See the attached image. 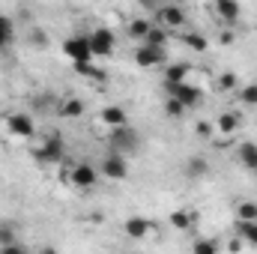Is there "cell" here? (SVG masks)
Listing matches in <instances>:
<instances>
[{"label": "cell", "instance_id": "cell-1", "mask_svg": "<svg viewBox=\"0 0 257 254\" xmlns=\"http://www.w3.org/2000/svg\"><path fill=\"white\" fill-rule=\"evenodd\" d=\"M111 147L123 156H135L138 147H141V138L128 123H123V126H114V132H111Z\"/></svg>", "mask_w": 257, "mask_h": 254}, {"label": "cell", "instance_id": "cell-2", "mask_svg": "<svg viewBox=\"0 0 257 254\" xmlns=\"http://www.w3.org/2000/svg\"><path fill=\"white\" fill-rule=\"evenodd\" d=\"M63 54L72 63H90L93 60V48H90V36H69L63 42Z\"/></svg>", "mask_w": 257, "mask_h": 254}, {"label": "cell", "instance_id": "cell-3", "mask_svg": "<svg viewBox=\"0 0 257 254\" xmlns=\"http://www.w3.org/2000/svg\"><path fill=\"white\" fill-rule=\"evenodd\" d=\"M165 90H168V96H174V99H180L186 108H194L200 99H203V93H200V87H192V84H186V81H177V84H171V81H165Z\"/></svg>", "mask_w": 257, "mask_h": 254}, {"label": "cell", "instance_id": "cell-4", "mask_svg": "<svg viewBox=\"0 0 257 254\" xmlns=\"http://www.w3.org/2000/svg\"><path fill=\"white\" fill-rule=\"evenodd\" d=\"M102 174L108 177V180H126L128 177V156L123 153H111V156H105L102 159Z\"/></svg>", "mask_w": 257, "mask_h": 254}, {"label": "cell", "instance_id": "cell-5", "mask_svg": "<svg viewBox=\"0 0 257 254\" xmlns=\"http://www.w3.org/2000/svg\"><path fill=\"white\" fill-rule=\"evenodd\" d=\"M90 48H93V57H111L114 54V33L108 27H99L90 33Z\"/></svg>", "mask_w": 257, "mask_h": 254}, {"label": "cell", "instance_id": "cell-6", "mask_svg": "<svg viewBox=\"0 0 257 254\" xmlns=\"http://www.w3.org/2000/svg\"><path fill=\"white\" fill-rule=\"evenodd\" d=\"M33 156H36V162H42V165H54V162L63 159V141H60L57 135H51L42 147L33 150Z\"/></svg>", "mask_w": 257, "mask_h": 254}, {"label": "cell", "instance_id": "cell-7", "mask_svg": "<svg viewBox=\"0 0 257 254\" xmlns=\"http://www.w3.org/2000/svg\"><path fill=\"white\" fill-rule=\"evenodd\" d=\"M135 63L141 66V69H153V66H162L165 63V48H156V45H141L138 51H135Z\"/></svg>", "mask_w": 257, "mask_h": 254}, {"label": "cell", "instance_id": "cell-8", "mask_svg": "<svg viewBox=\"0 0 257 254\" xmlns=\"http://www.w3.org/2000/svg\"><path fill=\"white\" fill-rule=\"evenodd\" d=\"M6 126H9V135L12 138H33L36 135V126L27 114H9L6 117Z\"/></svg>", "mask_w": 257, "mask_h": 254}, {"label": "cell", "instance_id": "cell-9", "mask_svg": "<svg viewBox=\"0 0 257 254\" xmlns=\"http://www.w3.org/2000/svg\"><path fill=\"white\" fill-rule=\"evenodd\" d=\"M156 15H159V21H162L165 27H183V21H186V9H183L180 3H168V6H162Z\"/></svg>", "mask_w": 257, "mask_h": 254}, {"label": "cell", "instance_id": "cell-10", "mask_svg": "<svg viewBox=\"0 0 257 254\" xmlns=\"http://www.w3.org/2000/svg\"><path fill=\"white\" fill-rule=\"evenodd\" d=\"M96 180H99V174H96L87 162H81V165L72 168V183H75L78 189H90V186H96Z\"/></svg>", "mask_w": 257, "mask_h": 254}, {"label": "cell", "instance_id": "cell-11", "mask_svg": "<svg viewBox=\"0 0 257 254\" xmlns=\"http://www.w3.org/2000/svg\"><path fill=\"white\" fill-rule=\"evenodd\" d=\"M215 12H218L224 21H230V24H236L239 15H242V9H239L236 0H215Z\"/></svg>", "mask_w": 257, "mask_h": 254}, {"label": "cell", "instance_id": "cell-12", "mask_svg": "<svg viewBox=\"0 0 257 254\" xmlns=\"http://www.w3.org/2000/svg\"><path fill=\"white\" fill-rule=\"evenodd\" d=\"M150 230H156V224H153V221H147V218H128V221H126V233H128V236H135V239L147 236Z\"/></svg>", "mask_w": 257, "mask_h": 254}, {"label": "cell", "instance_id": "cell-13", "mask_svg": "<svg viewBox=\"0 0 257 254\" xmlns=\"http://www.w3.org/2000/svg\"><path fill=\"white\" fill-rule=\"evenodd\" d=\"M236 233L245 239V245H257V218H248V221H236Z\"/></svg>", "mask_w": 257, "mask_h": 254}, {"label": "cell", "instance_id": "cell-14", "mask_svg": "<svg viewBox=\"0 0 257 254\" xmlns=\"http://www.w3.org/2000/svg\"><path fill=\"white\" fill-rule=\"evenodd\" d=\"M102 123H105V126H123V123H126V111H123V108H120V105H108V108H105V111H102Z\"/></svg>", "mask_w": 257, "mask_h": 254}, {"label": "cell", "instance_id": "cell-15", "mask_svg": "<svg viewBox=\"0 0 257 254\" xmlns=\"http://www.w3.org/2000/svg\"><path fill=\"white\" fill-rule=\"evenodd\" d=\"M239 165L257 171V144H242L239 147Z\"/></svg>", "mask_w": 257, "mask_h": 254}, {"label": "cell", "instance_id": "cell-16", "mask_svg": "<svg viewBox=\"0 0 257 254\" xmlns=\"http://www.w3.org/2000/svg\"><path fill=\"white\" fill-rule=\"evenodd\" d=\"M186 174L194 177V180H200V177H206V174H209V165H206L200 156H192V159L186 162Z\"/></svg>", "mask_w": 257, "mask_h": 254}, {"label": "cell", "instance_id": "cell-17", "mask_svg": "<svg viewBox=\"0 0 257 254\" xmlns=\"http://www.w3.org/2000/svg\"><path fill=\"white\" fill-rule=\"evenodd\" d=\"M57 114H60V117H69V120H72V117H81V114H84V102H81V99H66L63 105L57 108Z\"/></svg>", "mask_w": 257, "mask_h": 254}, {"label": "cell", "instance_id": "cell-18", "mask_svg": "<svg viewBox=\"0 0 257 254\" xmlns=\"http://www.w3.org/2000/svg\"><path fill=\"white\" fill-rule=\"evenodd\" d=\"M12 39H15V27H12V21H9L6 15H0V51L9 48Z\"/></svg>", "mask_w": 257, "mask_h": 254}, {"label": "cell", "instance_id": "cell-19", "mask_svg": "<svg viewBox=\"0 0 257 254\" xmlns=\"http://www.w3.org/2000/svg\"><path fill=\"white\" fill-rule=\"evenodd\" d=\"M150 27H153V24H150L147 18H135L126 30H128V36H132V39H141V42H144V36L150 33Z\"/></svg>", "mask_w": 257, "mask_h": 254}, {"label": "cell", "instance_id": "cell-20", "mask_svg": "<svg viewBox=\"0 0 257 254\" xmlns=\"http://www.w3.org/2000/svg\"><path fill=\"white\" fill-rule=\"evenodd\" d=\"M144 42H147V45H156V48H165V45H168V33H165L162 27H150V33L144 36Z\"/></svg>", "mask_w": 257, "mask_h": 254}, {"label": "cell", "instance_id": "cell-21", "mask_svg": "<svg viewBox=\"0 0 257 254\" xmlns=\"http://www.w3.org/2000/svg\"><path fill=\"white\" fill-rule=\"evenodd\" d=\"M236 126H239L236 114H221V117H218V129H221V135H233Z\"/></svg>", "mask_w": 257, "mask_h": 254}, {"label": "cell", "instance_id": "cell-22", "mask_svg": "<svg viewBox=\"0 0 257 254\" xmlns=\"http://www.w3.org/2000/svg\"><path fill=\"white\" fill-rule=\"evenodd\" d=\"M165 114H168V117H183V114H186V105H183L180 99L168 96V102H165Z\"/></svg>", "mask_w": 257, "mask_h": 254}, {"label": "cell", "instance_id": "cell-23", "mask_svg": "<svg viewBox=\"0 0 257 254\" xmlns=\"http://www.w3.org/2000/svg\"><path fill=\"white\" fill-rule=\"evenodd\" d=\"M171 224H174L177 230H189V227H192V215L183 212V209H177V212L171 215Z\"/></svg>", "mask_w": 257, "mask_h": 254}, {"label": "cell", "instance_id": "cell-24", "mask_svg": "<svg viewBox=\"0 0 257 254\" xmlns=\"http://www.w3.org/2000/svg\"><path fill=\"white\" fill-rule=\"evenodd\" d=\"M186 66H168L165 69V81H171V84H177V81H186Z\"/></svg>", "mask_w": 257, "mask_h": 254}, {"label": "cell", "instance_id": "cell-25", "mask_svg": "<svg viewBox=\"0 0 257 254\" xmlns=\"http://www.w3.org/2000/svg\"><path fill=\"white\" fill-rule=\"evenodd\" d=\"M183 42H186L192 51H206V39H203L200 33H186V36H183Z\"/></svg>", "mask_w": 257, "mask_h": 254}, {"label": "cell", "instance_id": "cell-26", "mask_svg": "<svg viewBox=\"0 0 257 254\" xmlns=\"http://www.w3.org/2000/svg\"><path fill=\"white\" fill-rule=\"evenodd\" d=\"M15 242V224L12 221H0V245Z\"/></svg>", "mask_w": 257, "mask_h": 254}, {"label": "cell", "instance_id": "cell-27", "mask_svg": "<svg viewBox=\"0 0 257 254\" xmlns=\"http://www.w3.org/2000/svg\"><path fill=\"white\" fill-rule=\"evenodd\" d=\"M236 215H239L242 221H248V218H257V203H251V200L239 203V206H236Z\"/></svg>", "mask_w": 257, "mask_h": 254}, {"label": "cell", "instance_id": "cell-28", "mask_svg": "<svg viewBox=\"0 0 257 254\" xmlns=\"http://www.w3.org/2000/svg\"><path fill=\"white\" fill-rule=\"evenodd\" d=\"M239 99H242L245 105H257V84H248V87H242V90H239Z\"/></svg>", "mask_w": 257, "mask_h": 254}, {"label": "cell", "instance_id": "cell-29", "mask_svg": "<svg viewBox=\"0 0 257 254\" xmlns=\"http://www.w3.org/2000/svg\"><path fill=\"white\" fill-rule=\"evenodd\" d=\"M194 251H197V254H215V251H218V242H209V239H197V242H194Z\"/></svg>", "mask_w": 257, "mask_h": 254}, {"label": "cell", "instance_id": "cell-30", "mask_svg": "<svg viewBox=\"0 0 257 254\" xmlns=\"http://www.w3.org/2000/svg\"><path fill=\"white\" fill-rule=\"evenodd\" d=\"M236 84H239V81H236V75H233V72H227V75H221V78H218V90H236Z\"/></svg>", "mask_w": 257, "mask_h": 254}, {"label": "cell", "instance_id": "cell-31", "mask_svg": "<svg viewBox=\"0 0 257 254\" xmlns=\"http://www.w3.org/2000/svg\"><path fill=\"white\" fill-rule=\"evenodd\" d=\"M0 251H3V254H21V251H24V245H18V242H9V245H0Z\"/></svg>", "mask_w": 257, "mask_h": 254}, {"label": "cell", "instance_id": "cell-32", "mask_svg": "<svg viewBox=\"0 0 257 254\" xmlns=\"http://www.w3.org/2000/svg\"><path fill=\"white\" fill-rule=\"evenodd\" d=\"M197 135L200 138H212V126L209 123H197Z\"/></svg>", "mask_w": 257, "mask_h": 254}, {"label": "cell", "instance_id": "cell-33", "mask_svg": "<svg viewBox=\"0 0 257 254\" xmlns=\"http://www.w3.org/2000/svg\"><path fill=\"white\" fill-rule=\"evenodd\" d=\"M218 39H221V42H224V45H230V42H233V33H230V30H224V33H221V36H218Z\"/></svg>", "mask_w": 257, "mask_h": 254}, {"label": "cell", "instance_id": "cell-34", "mask_svg": "<svg viewBox=\"0 0 257 254\" xmlns=\"http://www.w3.org/2000/svg\"><path fill=\"white\" fill-rule=\"evenodd\" d=\"M33 36H36V45H45V33H42V30H36Z\"/></svg>", "mask_w": 257, "mask_h": 254}, {"label": "cell", "instance_id": "cell-35", "mask_svg": "<svg viewBox=\"0 0 257 254\" xmlns=\"http://www.w3.org/2000/svg\"><path fill=\"white\" fill-rule=\"evenodd\" d=\"M171 3H183V0H171Z\"/></svg>", "mask_w": 257, "mask_h": 254}]
</instances>
